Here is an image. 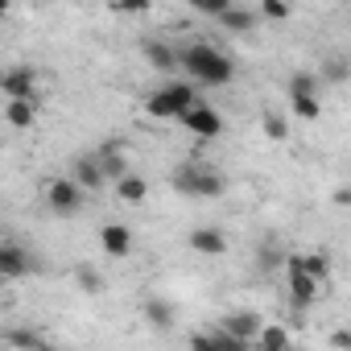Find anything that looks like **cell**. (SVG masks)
I'll use <instances>...</instances> for the list:
<instances>
[{"label":"cell","instance_id":"6da1fadb","mask_svg":"<svg viewBox=\"0 0 351 351\" xmlns=\"http://www.w3.org/2000/svg\"><path fill=\"white\" fill-rule=\"evenodd\" d=\"M178 71H186L195 83H207V87H223L236 75L232 58L223 50H215L211 42H195V46L178 50Z\"/></svg>","mask_w":351,"mask_h":351},{"label":"cell","instance_id":"7a4b0ae2","mask_svg":"<svg viewBox=\"0 0 351 351\" xmlns=\"http://www.w3.org/2000/svg\"><path fill=\"white\" fill-rule=\"evenodd\" d=\"M173 191L178 195H191V199H219L228 191L223 173L211 169V165H199V161H186L173 169Z\"/></svg>","mask_w":351,"mask_h":351},{"label":"cell","instance_id":"3957f363","mask_svg":"<svg viewBox=\"0 0 351 351\" xmlns=\"http://www.w3.org/2000/svg\"><path fill=\"white\" fill-rule=\"evenodd\" d=\"M191 104H199V95H195V87H186V83H165L161 91H153V95L145 99V108H149L153 120H178Z\"/></svg>","mask_w":351,"mask_h":351},{"label":"cell","instance_id":"277c9868","mask_svg":"<svg viewBox=\"0 0 351 351\" xmlns=\"http://www.w3.org/2000/svg\"><path fill=\"white\" fill-rule=\"evenodd\" d=\"M281 269H285V293H289V302H293V310L298 314H306L314 302H318V293H322V285L302 269V261H298V252L293 256H285L281 261Z\"/></svg>","mask_w":351,"mask_h":351},{"label":"cell","instance_id":"5b68a950","mask_svg":"<svg viewBox=\"0 0 351 351\" xmlns=\"http://www.w3.org/2000/svg\"><path fill=\"white\" fill-rule=\"evenodd\" d=\"M46 203H50L54 215H75V211L83 207V186H79L75 178H54V182L46 186Z\"/></svg>","mask_w":351,"mask_h":351},{"label":"cell","instance_id":"8992f818","mask_svg":"<svg viewBox=\"0 0 351 351\" xmlns=\"http://www.w3.org/2000/svg\"><path fill=\"white\" fill-rule=\"evenodd\" d=\"M178 120L186 124V132H195V136H203V141H211V136L223 132V116H219L215 108H207V104H191Z\"/></svg>","mask_w":351,"mask_h":351},{"label":"cell","instance_id":"52a82bcc","mask_svg":"<svg viewBox=\"0 0 351 351\" xmlns=\"http://www.w3.org/2000/svg\"><path fill=\"white\" fill-rule=\"evenodd\" d=\"M0 91H5L9 99H34L38 75L29 66H9V71H0Z\"/></svg>","mask_w":351,"mask_h":351},{"label":"cell","instance_id":"ba28073f","mask_svg":"<svg viewBox=\"0 0 351 351\" xmlns=\"http://www.w3.org/2000/svg\"><path fill=\"white\" fill-rule=\"evenodd\" d=\"M38 265H34V256L21 248V244H0V277L5 281H17V277H29Z\"/></svg>","mask_w":351,"mask_h":351},{"label":"cell","instance_id":"9c48e42d","mask_svg":"<svg viewBox=\"0 0 351 351\" xmlns=\"http://www.w3.org/2000/svg\"><path fill=\"white\" fill-rule=\"evenodd\" d=\"M99 248H104L108 256L124 261V256L132 252V232H128L124 223H104V228H99Z\"/></svg>","mask_w":351,"mask_h":351},{"label":"cell","instance_id":"30bf717a","mask_svg":"<svg viewBox=\"0 0 351 351\" xmlns=\"http://www.w3.org/2000/svg\"><path fill=\"white\" fill-rule=\"evenodd\" d=\"M261 322H265V318H261L256 310H232V314L223 318V330L236 335V339H244V343L252 347V335L261 330Z\"/></svg>","mask_w":351,"mask_h":351},{"label":"cell","instance_id":"8fae6325","mask_svg":"<svg viewBox=\"0 0 351 351\" xmlns=\"http://www.w3.org/2000/svg\"><path fill=\"white\" fill-rule=\"evenodd\" d=\"M191 248H195L199 256H223V252H228V236H223L219 228H195V232H191Z\"/></svg>","mask_w":351,"mask_h":351},{"label":"cell","instance_id":"7c38bea8","mask_svg":"<svg viewBox=\"0 0 351 351\" xmlns=\"http://www.w3.org/2000/svg\"><path fill=\"white\" fill-rule=\"evenodd\" d=\"M75 182H79L83 191H104V186H108V178H104L95 153H83V157L75 161Z\"/></svg>","mask_w":351,"mask_h":351},{"label":"cell","instance_id":"4fadbf2b","mask_svg":"<svg viewBox=\"0 0 351 351\" xmlns=\"http://www.w3.org/2000/svg\"><path fill=\"white\" fill-rule=\"evenodd\" d=\"M252 347H261V351H289L293 347V335L285 326H265L261 322V330L252 335Z\"/></svg>","mask_w":351,"mask_h":351},{"label":"cell","instance_id":"5bb4252c","mask_svg":"<svg viewBox=\"0 0 351 351\" xmlns=\"http://www.w3.org/2000/svg\"><path fill=\"white\" fill-rule=\"evenodd\" d=\"M95 161H99V169H104V178H108V182H116L120 173L128 169V161H124V149H120V145H104V149H95Z\"/></svg>","mask_w":351,"mask_h":351},{"label":"cell","instance_id":"9a60e30c","mask_svg":"<svg viewBox=\"0 0 351 351\" xmlns=\"http://www.w3.org/2000/svg\"><path fill=\"white\" fill-rule=\"evenodd\" d=\"M116 195H120V203H145V195H149V182L141 178V173H120L116 178Z\"/></svg>","mask_w":351,"mask_h":351},{"label":"cell","instance_id":"2e32d148","mask_svg":"<svg viewBox=\"0 0 351 351\" xmlns=\"http://www.w3.org/2000/svg\"><path fill=\"white\" fill-rule=\"evenodd\" d=\"M298 261H302V269H306L318 285L330 281V256H326V252H298Z\"/></svg>","mask_w":351,"mask_h":351},{"label":"cell","instance_id":"e0dca14e","mask_svg":"<svg viewBox=\"0 0 351 351\" xmlns=\"http://www.w3.org/2000/svg\"><path fill=\"white\" fill-rule=\"evenodd\" d=\"M219 25L232 29V34H248V29L256 25V13H248V9H232V5H228V9L219 13Z\"/></svg>","mask_w":351,"mask_h":351},{"label":"cell","instance_id":"ac0fdd59","mask_svg":"<svg viewBox=\"0 0 351 351\" xmlns=\"http://www.w3.org/2000/svg\"><path fill=\"white\" fill-rule=\"evenodd\" d=\"M145 58H149L157 71H178V50H169L165 42H149V46H145Z\"/></svg>","mask_w":351,"mask_h":351},{"label":"cell","instance_id":"d6986e66","mask_svg":"<svg viewBox=\"0 0 351 351\" xmlns=\"http://www.w3.org/2000/svg\"><path fill=\"white\" fill-rule=\"evenodd\" d=\"M145 318H149L157 330H169V326H173V306L161 302V298H149V302H145Z\"/></svg>","mask_w":351,"mask_h":351},{"label":"cell","instance_id":"ffe728a7","mask_svg":"<svg viewBox=\"0 0 351 351\" xmlns=\"http://www.w3.org/2000/svg\"><path fill=\"white\" fill-rule=\"evenodd\" d=\"M5 116H9L13 128H29V124H34V99H9Z\"/></svg>","mask_w":351,"mask_h":351},{"label":"cell","instance_id":"44dd1931","mask_svg":"<svg viewBox=\"0 0 351 351\" xmlns=\"http://www.w3.org/2000/svg\"><path fill=\"white\" fill-rule=\"evenodd\" d=\"M0 339H5L9 347H46V335H38V330H5V335H0Z\"/></svg>","mask_w":351,"mask_h":351},{"label":"cell","instance_id":"7402d4cb","mask_svg":"<svg viewBox=\"0 0 351 351\" xmlns=\"http://www.w3.org/2000/svg\"><path fill=\"white\" fill-rule=\"evenodd\" d=\"M289 95H318V75L298 71V75L289 79Z\"/></svg>","mask_w":351,"mask_h":351},{"label":"cell","instance_id":"603a6c76","mask_svg":"<svg viewBox=\"0 0 351 351\" xmlns=\"http://www.w3.org/2000/svg\"><path fill=\"white\" fill-rule=\"evenodd\" d=\"M289 99H293V112H298L302 120H318V112H322L318 95H289Z\"/></svg>","mask_w":351,"mask_h":351},{"label":"cell","instance_id":"cb8c5ba5","mask_svg":"<svg viewBox=\"0 0 351 351\" xmlns=\"http://www.w3.org/2000/svg\"><path fill=\"white\" fill-rule=\"evenodd\" d=\"M265 136H269V141H285V136H289V120L277 116V112H269V116H265Z\"/></svg>","mask_w":351,"mask_h":351},{"label":"cell","instance_id":"d4e9b609","mask_svg":"<svg viewBox=\"0 0 351 351\" xmlns=\"http://www.w3.org/2000/svg\"><path fill=\"white\" fill-rule=\"evenodd\" d=\"M322 79H326V83H335V87H339V83H347V62H343V58H330V62L322 66ZM322 79H318V83H322Z\"/></svg>","mask_w":351,"mask_h":351},{"label":"cell","instance_id":"484cf974","mask_svg":"<svg viewBox=\"0 0 351 351\" xmlns=\"http://www.w3.org/2000/svg\"><path fill=\"white\" fill-rule=\"evenodd\" d=\"M186 5L195 9V13H207V17H219L228 5H232V0H186Z\"/></svg>","mask_w":351,"mask_h":351},{"label":"cell","instance_id":"4316f807","mask_svg":"<svg viewBox=\"0 0 351 351\" xmlns=\"http://www.w3.org/2000/svg\"><path fill=\"white\" fill-rule=\"evenodd\" d=\"M281 261H285V252H281V244H277V240H269V244L261 248V265H265V269H277Z\"/></svg>","mask_w":351,"mask_h":351},{"label":"cell","instance_id":"83f0119b","mask_svg":"<svg viewBox=\"0 0 351 351\" xmlns=\"http://www.w3.org/2000/svg\"><path fill=\"white\" fill-rule=\"evenodd\" d=\"M112 9L116 13H149L153 0H112Z\"/></svg>","mask_w":351,"mask_h":351},{"label":"cell","instance_id":"f1b7e54d","mask_svg":"<svg viewBox=\"0 0 351 351\" xmlns=\"http://www.w3.org/2000/svg\"><path fill=\"white\" fill-rule=\"evenodd\" d=\"M79 285H83L87 293H99V289H104V277H99L95 269H79Z\"/></svg>","mask_w":351,"mask_h":351},{"label":"cell","instance_id":"f546056e","mask_svg":"<svg viewBox=\"0 0 351 351\" xmlns=\"http://www.w3.org/2000/svg\"><path fill=\"white\" fill-rule=\"evenodd\" d=\"M261 9H265V17H273V21H285V17H289V5H285V0H265Z\"/></svg>","mask_w":351,"mask_h":351},{"label":"cell","instance_id":"4dcf8cb0","mask_svg":"<svg viewBox=\"0 0 351 351\" xmlns=\"http://www.w3.org/2000/svg\"><path fill=\"white\" fill-rule=\"evenodd\" d=\"M9 9H13V0H0V17H5Z\"/></svg>","mask_w":351,"mask_h":351},{"label":"cell","instance_id":"1f68e13d","mask_svg":"<svg viewBox=\"0 0 351 351\" xmlns=\"http://www.w3.org/2000/svg\"><path fill=\"white\" fill-rule=\"evenodd\" d=\"M0 289H5V277H0Z\"/></svg>","mask_w":351,"mask_h":351}]
</instances>
